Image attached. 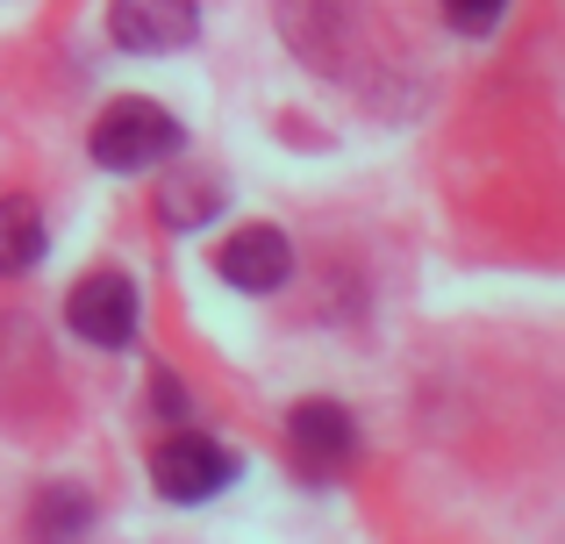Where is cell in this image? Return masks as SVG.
Segmentation results:
<instances>
[{"label":"cell","mask_w":565,"mask_h":544,"mask_svg":"<svg viewBox=\"0 0 565 544\" xmlns=\"http://www.w3.org/2000/svg\"><path fill=\"white\" fill-rule=\"evenodd\" d=\"M501 14H509V0H444V22H451L458 36H487Z\"/></svg>","instance_id":"cell-10"},{"label":"cell","mask_w":565,"mask_h":544,"mask_svg":"<svg viewBox=\"0 0 565 544\" xmlns=\"http://www.w3.org/2000/svg\"><path fill=\"white\" fill-rule=\"evenodd\" d=\"M36 258H43V215H36V201L8 194L0 201V279L29 273Z\"/></svg>","instance_id":"cell-8"},{"label":"cell","mask_w":565,"mask_h":544,"mask_svg":"<svg viewBox=\"0 0 565 544\" xmlns=\"http://www.w3.org/2000/svg\"><path fill=\"white\" fill-rule=\"evenodd\" d=\"M108 36L137 57H166V51H186L201 36V8L193 0H115Z\"/></svg>","instance_id":"cell-4"},{"label":"cell","mask_w":565,"mask_h":544,"mask_svg":"<svg viewBox=\"0 0 565 544\" xmlns=\"http://www.w3.org/2000/svg\"><path fill=\"white\" fill-rule=\"evenodd\" d=\"M180 143H186L180 115L158 108V100H143V94H129V100H108V108H100L86 151H94V166H108V172H151V166H166Z\"/></svg>","instance_id":"cell-1"},{"label":"cell","mask_w":565,"mask_h":544,"mask_svg":"<svg viewBox=\"0 0 565 544\" xmlns=\"http://www.w3.org/2000/svg\"><path fill=\"white\" fill-rule=\"evenodd\" d=\"M94 531V502L79 488H43L36 509H29V537L36 544H79Z\"/></svg>","instance_id":"cell-7"},{"label":"cell","mask_w":565,"mask_h":544,"mask_svg":"<svg viewBox=\"0 0 565 544\" xmlns=\"http://www.w3.org/2000/svg\"><path fill=\"white\" fill-rule=\"evenodd\" d=\"M222 194H230V186H215V180H166L158 186V215H166L172 230H201L207 215L222 209Z\"/></svg>","instance_id":"cell-9"},{"label":"cell","mask_w":565,"mask_h":544,"mask_svg":"<svg viewBox=\"0 0 565 544\" xmlns=\"http://www.w3.org/2000/svg\"><path fill=\"white\" fill-rule=\"evenodd\" d=\"M215 273L230 279V287H244V294H279V287H287V273H294V244H287V230H273V223H244L236 237H222V244H215Z\"/></svg>","instance_id":"cell-5"},{"label":"cell","mask_w":565,"mask_h":544,"mask_svg":"<svg viewBox=\"0 0 565 544\" xmlns=\"http://www.w3.org/2000/svg\"><path fill=\"white\" fill-rule=\"evenodd\" d=\"M287 437H294V459H301L308 473H337V466H351V451H359V423H351L344 402H294Z\"/></svg>","instance_id":"cell-6"},{"label":"cell","mask_w":565,"mask_h":544,"mask_svg":"<svg viewBox=\"0 0 565 544\" xmlns=\"http://www.w3.org/2000/svg\"><path fill=\"white\" fill-rule=\"evenodd\" d=\"M65 322L100 351H122L137 337V279L129 273H86L65 294Z\"/></svg>","instance_id":"cell-3"},{"label":"cell","mask_w":565,"mask_h":544,"mask_svg":"<svg viewBox=\"0 0 565 544\" xmlns=\"http://www.w3.org/2000/svg\"><path fill=\"white\" fill-rule=\"evenodd\" d=\"M151 480H158L166 502H207V494H222L236 480V451L215 445V437H201V430H180V437L158 445Z\"/></svg>","instance_id":"cell-2"},{"label":"cell","mask_w":565,"mask_h":544,"mask_svg":"<svg viewBox=\"0 0 565 544\" xmlns=\"http://www.w3.org/2000/svg\"><path fill=\"white\" fill-rule=\"evenodd\" d=\"M151 402H158V408H172V423H180V408H186L180 380H172V373H158V380H151Z\"/></svg>","instance_id":"cell-11"}]
</instances>
